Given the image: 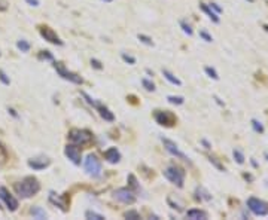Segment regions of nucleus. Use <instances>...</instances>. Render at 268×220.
<instances>
[{
    "mask_svg": "<svg viewBox=\"0 0 268 220\" xmlns=\"http://www.w3.org/2000/svg\"><path fill=\"white\" fill-rule=\"evenodd\" d=\"M40 190V183L34 177H25L15 185V192L21 198H31Z\"/></svg>",
    "mask_w": 268,
    "mask_h": 220,
    "instance_id": "obj_1",
    "label": "nucleus"
},
{
    "mask_svg": "<svg viewBox=\"0 0 268 220\" xmlns=\"http://www.w3.org/2000/svg\"><path fill=\"white\" fill-rule=\"evenodd\" d=\"M164 177H166L168 181H171L173 185H176L177 187L183 186V181H185V173H183V169L179 168V167L171 165V167L166 168L164 169Z\"/></svg>",
    "mask_w": 268,
    "mask_h": 220,
    "instance_id": "obj_2",
    "label": "nucleus"
},
{
    "mask_svg": "<svg viewBox=\"0 0 268 220\" xmlns=\"http://www.w3.org/2000/svg\"><path fill=\"white\" fill-rule=\"evenodd\" d=\"M68 140L74 143V144L84 146V144H88L92 140V136L91 132L86 130H72L68 132Z\"/></svg>",
    "mask_w": 268,
    "mask_h": 220,
    "instance_id": "obj_3",
    "label": "nucleus"
},
{
    "mask_svg": "<svg viewBox=\"0 0 268 220\" xmlns=\"http://www.w3.org/2000/svg\"><path fill=\"white\" fill-rule=\"evenodd\" d=\"M84 165H85V171L90 175L96 177V179L101 175V164H100V161L97 159L96 155H88Z\"/></svg>",
    "mask_w": 268,
    "mask_h": 220,
    "instance_id": "obj_4",
    "label": "nucleus"
},
{
    "mask_svg": "<svg viewBox=\"0 0 268 220\" xmlns=\"http://www.w3.org/2000/svg\"><path fill=\"white\" fill-rule=\"evenodd\" d=\"M247 207L250 210L253 214L256 216H265L268 214V204L262 199H259V198H255L252 196L247 199Z\"/></svg>",
    "mask_w": 268,
    "mask_h": 220,
    "instance_id": "obj_5",
    "label": "nucleus"
},
{
    "mask_svg": "<svg viewBox=\"0 0 268 220\" xmlns=\"http://www.w3.org/2000/svg\"><path fill=\"white\" fill-rule=\"evenodd\" d=\"M0 199L5 202L6 208L9 211H17L18 210V201L14 198V195H11V192L5 186H0Z\"/></svg>",
    "mask_w": 268,
    "mask_h": 220,
    "instance_id": "obj_6",
    "label": "nucleus"
},
{
    "mask_svg": "<svg viewBox=\"0 0 268 220\" xmlns=\"http://www.w3.org/2000/svg\"><path fill=\"white\" fill-rule=\"evenodd\" d=\"M54 68L57 70V73L60 74V76H61L63 79L70 80V82H73V83H79V85L84 82L80 76H78V74L72 73V72H67V70H66V67H64L61 62H54Z\"/></svg>",
    "mask_w": 268,
    "mask_h": 220,
    "instance_id": "obj_7",
    "label": "nucleus"
},
{
    "mask_svg": "<svg viewBox=\"0 0 268 220\" xmlns=\"http://www.w3.org/2000/svg\"><path fill=\"white\" fill-rule=\"evenodd\" d=\"M115 198L124 204H133L136 201V195L127 187H121L118 190H115Z\"/></svg>",
    "mask_w": 268,
    "mask_h": 220,
    "instance_id": "obj_8",
    "label": "nucleus"
},
{
    "mask_svg": "<svg viewBox=\"0 0 268 220\" xmlns=\"http://www.w3.org/2000/svg\"><path fill=\"white\" fill-rule=\"evenodd\" d=\"M154 118L160 125L171 126V125L174 124V116H173L170 112H161V110H156V112L154 113Z\"/></svg>",
    "mask_w": 268,
    "mask_h": 220,
    "instance_id": "obj_9",
    "label": "nucleus"
},
{
    "mask_svg": "<svg viewBox=\"0 0 268 220\" xmlns=\"http://www.w3.org/2000/svg\"><path fill=\"white\" fill-rule=\"evenodd\" d=\"M40 34H42V37L45 40H48L49 43H54V45H63V42L60 40L55 31L49 27H40Z\"/></svg>",
    "mask_w": 268,
    "mask_h": 220,
    "instance_id": "obj_10",
    "label": "nucleus"
},
{
    "mask_svg": "<svg viewBox=\"0 0 268 220\" xmlns=\"http://www.w3.org/2000/svg\"><path fill=\"white\" fill-rule=\"evenodd\" d=\"M162 143H164V146H166L167 152H170L173 156H177V158H180V159H183V161H188L189 162V158L185 155V153H182L179 149H177L176 143H173V141L168 140V138H162Z\"/></svg>",
    "mask_w": 268,
    "mask_h": 220,
    "instance_id": "obj_11",
    "label": "nucleus"
},
{
    "mask_svg": "<svg viewBox=\"0 0 268 220\" xmlns=\"http://www.w3.org/2000/svg\"><path fill=\"white\" fill-rule=\"evenodd\" d=\"M64 153H66V156H67L74 165L80 164V150L74 146V144H68V146H66Z\"/></svg>",
    "mask_w": 268,
    "mask_h": 220,
    "instance_id": "obj_12",
    "label": "nucleus"
},
{
    "mask_svg": "<svg viewBox=\"0 0 268 220\" xmlns=\"http://www.w3.org/2000/svg\"><path fill=\"white\" fill-rule=\"evenodd\" d=\"M49 164H51V159H48V158H34V159H30L29 161V167L36 169V171L45 169L46 167H49Z\"/></svg>",
    "mask_w": 268,
    "mask_h": 220,
    "instance_id": "obj_13",
    "label": "nucleus"
},
{
    "mask_svg": "<svg viewBox=\"0 0 268 220\" xmlns=\"http://www.w3.org/2000/svg\"><path fill=\"white\" fill-rule=\"evenodd\" d=\"M104 158H106V161L110 162V164H118L119 159H121V153L116 147H109L107 150L104 152Z\"/></svg>",
    "mask_w": 268,
    "mask_h": 220,
    "instance_id": "obj_14",
    "label": "nucleus"
},
{
    "mask_svg": "<svg viewBox=\"0 0 268 220\" xmlns=\"http://www.w3.org/2000/svg\"><path fill=\"white\" fill-rule=\"evenodd\" d=\"M186 216H188V219H192V220H204V219H207V213L203 211V210H197V208L189 210L188 213H186Z\"/></svg>",
    "mask_w": 268,
    "mask_h": 220,
    "instance_id": "obj_15",
    "label": "nucleus"
},
{
    "mask_svg": "<svg viewBox=\"0 0 268 220\" xmlns=\"http://www.w3.org/2000/svg\"><path fill=\"white\" fill-rule=\"evenodd\" d=\"M96 107L98 109V112H100V116H101V118L104 119V121H109V122H112V121L115 119L113 113L110 112V110H109L107 107H104V106H100L98 103H97V106H96Z\"/></svg>",
    "mask_w": 268,
    "mask_h": 220,
    "instance_id": "obj_16",
    "label": "nucleus"
},
{
    "mask_svg": "<svg viewBox=\"0 0 268 220\" xmlns=\"http://www.w3.org/2000/svg\"><path fill=\"white\" fill-rule=\"evenodd\" d=\"M49 201H51L54 205H57V207H60V208L63 210V211H66V202H64V199L60 195H55L54 192H51L49 193Z\"/></svg>",
    "mask_w": 268,
    "mask_h": 220,
    "instance_id": "obj_17",
    "label": "nucleus"
},
{
    "mask_svg": "<svg viewBox=\"0 0 268 220\" xmlns=\"http://www.w3.org/2000/svg\"><path fill=\"white\" fill-rule=\"evenodd\" d=\"M200 8H201V11L205 12V13L209 15V18H210L211 21H215V23H219V17H217V13H215V12L211 11V9H210V8H209L207 5H204V3H201Z\"/></svg>",
    "mask_w": 268,
    "mask_h": 220,
    "instance_id": "obj_18",
    "label": "nucleus"
},
{
    "mask_svg": "<svg viewBox=\"0 0 268 220\" xmlns=\"http://www.w3.org/2000/svg\"><path fill=\"white\" fill-rule=\"evenodd\" d=\"M162 74H164V78H166V79L168 80L170 83L177 85V86H180V85H182V82H180L179 79H177V78H176V76H174L173 73H170L168 70H162Z\"/></svg>",
    "mask_w": 268,
    "mask_h": 220,
    "instance_id": "obj_19",
    "label": "nucleus"
},
{
    "mask_svg": "<svg viewBox=\"0 0 268 220\" xmlns=\"http://www.w3.org/2000/svg\"><path fill=\"white\" fill-rule=\"evenodd\" d=\"M30 213H31V214H33L36 219H40V220L46 219V213L42 208H39V207H33V208L30 210Z\"/></svg>",
    "mask_w": 268,
    "mask_h": 220,
    "instance_id": "obj_20",
    "label": "nucleus"
},
{
    "mask_svg": "<svg viewBox=\"0 0 268 220\" xmlns=\"http://www.w3.org/2000/svg\"><path fill=\"white\" fill-rule=\"evenodd\" d=\"M17 48L21 52H29L30 48H31V45H30L27 40H18V42H17Z\"/></svg>",
    "mask_w": 268,
    "mask_h": 220,
    "instance_id": "obj_21",
    "label": "nucleus"
},
{
    "mask_svg": "<svg viewBox=\"0 0 268 220\" xmlns=\"http://www.w3.org/2000/svg\"><path fill=\"white\" fill-rule=\"evenodd\" d=\"M85 217L86 219H90V220H104V216L98 214V213H96V211H91V210L85 213Z\"/></svg>",
    "mask_w": 268,
    "mask_h": 220,
    "instance_id": "obj_22",
    "label": "nucleus"
},
{
    "mask_svg": "<svg viewBox=\"0 0 268 220\" xmlns=\"http://www.w3.org/2000/svg\"><path fill=\"white\" fill-rule=\"evenodd\" d=\"M8 161V152H6V149L3 147V144L0 143V165H3Z\"/></svg>",
    "mask_w": 268,
    "mask_h": 220,
    "instance_id": "obj_23",
    "label": "nucleus"
},
{
    "mask_svg": "<svg viewBox=\"0 0 268 220\" xmlns=\"http://www.w3.org/2000/svg\"><path fill=\"white\" fill-rule=\"evenodd\" d=\"M167 100H168L171 104H177V106H179V104H183V101H185L183 97H176V95H168L167 97Z\"/></svg>",
    "mask_w": 268,
    "mask_h": 220,
    "instance_id": "obj_24",
    "label": "nucleus"
},
{
    "mask_svg": "<svg viewBox=\"0 0 268 220\" xmlns=\"http://www.w3.org/2000/svg\"><path fill=\"white\" fill-rule=\"evenodd\" d=\"M137 37H139V40H140L142 43H145V45H148V46H152V45H154L152 39H150V37H148V36H145V34H139Z\"/></svg>",
    "mask_w": 268,
    "mask_h": 220,
    "instance_id": "obj_25",
    "label": "nucleus"
},
{
    "mask_svg": "<svg viewBox=\"0 0 268 220\" xmlns=\"http://www.w3.org/2000/svg\"><path fill=\"white\" fill-rule=\"evenodd\" d=\"M142 83H143V86H145V89H146V91H152V92L155 91L154 82H150L149 79H143V80H142Z\"/></svg>",
    "mask_w": 268,
    "mask_h": 220,
    "instance_id": "obj_26",
    "label": "nucleus"
},
{
    "mask_svg": "<svg viewBox=\"0 0 268 220\" xmlns=\"http://www.w3.org/2000/svg\"><path fill=\"white\" fill-rule=\"evenodd\" d=\"M252 125H253V128H255V131L256 132H259V134H262L264 132V126L261 122H258L256 119H252Z\"/></svg>",
    "mask_w": 268,
    "mask_h": 220,
    "instance_id": "obj_27",
    "label": "nucleus"
},
{
    "mask_svg": "<svg viewBox=\"0 0 268 220\" xmlns=\"http://www.w3.org/2000/svg\"><path fill=\"white\" fill-rule=\"evenodd\" d=\"M124 216H125V219H130V220H139L140 219V214H139L137 211H127Z\"/></svg>",
    "mask_w": 268,
    "mask_h": 220,
    "instance_id": "obj_28",
    "label": "nucleus"
},
{
    "mask_svg": "<svg viewBox=\"0 0 268 220\" xmlns=\"http://www.w3.org/2000/svg\"><path fill=\"white\" fill-rule=\"evenodd\" d=\"M232 155H234L235 161H237L238 164H243V162H244V156H243V153L240 152V150H234V152H232Z\"/></svg>",
    "mask_w": 268,
    "mask_h": 220,
    "instance_id": "obj_29",
    "label": "nucleus"
},
{
    "mask_svg": "<svg viewBox=\"0 0 268 220\" xmlns=\"http://www.w3.org/2000/svg\"><path fill=\"white\" fill-rule=\"evenodd\" d=\"M205 73L209 74V76H210L211 79H215V80L219 79V76H217V73H216V72H215V70H213L211 67H205Z\"/></svg>",
    "mask_w": 268,
    "mask_h": 220,
    "instance_id": "obj_30",
    "label": "nucleus"
},
{
    "mask_svg": "<svg viewBox=\"0 0 268 220\" xmlns=\"http://www.w3.org/2000/svg\"><path fill=\"white\" fill-rule=\"evenodd\" d=\"M0 80H2V83H3V85H9V83H11L9 78L6 76V73L3 72V70H0Z\"/></svg>",
    "mask_w": 268,
    "mask_h": 220,
    "instance_id": "obj_31",
    "label": "nucleus"
},
{
    "mask_svg": "<svg viewBox=\"0 0 268 220\" xmlns=\"http://www.w3.org/2000/svg\"><path fill=\"white\" fill-rule=\"evenodd\" d=\"M122 60L125 62H128V64H136V58L131 55H127V54H122Z\"/></svg>",
    "mask_w": 268,
    "mask_h": 220,
    "instance_id": "obj_32",
    "label": "nucleus"
},
{
    "mask_svg": "<svg viewBox=\"0 0 268 220\" xmlns=\"http://www.w3.org/2000/svg\"><path fill=\"white\" fill-rule=\"evenodd\" d=\"M180 25H182L183 31H185L186 34H189V36L192 34V28H191V25H189V24H186L185 21H182V23H180Z\"/></svg>",
    "mask_w": 268,
    "mask_h": 220,
    "instance_id": "obj_33",
    "label": "nucleus"
},
{
    "mask_svg": "<svg viewBox=\"0 0 268 220\" xmlns=\"http://www.w3.org/2000/svg\"><path fill=\"white\" fill-rule=\"evenodd\" d=\"M200 36L205 40V42H211V40H213V37H211L210 34H207L205 31H200Z\"/></svg>",
    "mask_w": 268,
    "mask_h": 220,
    "instance_id": "obj_34",
    "label": "nucleus"
},
{
    "mask_svg": "<svg viewBox=\"0 0 268 220\" xmlns=\"http://www.w3.org/2000/svg\"><path fill=\"white\" fill-rule=\"evenodd\" d=\"M91 66H92L94 68H97V70H101V68H103L101 62L97 61V60H91Z\"/></svg>",
    "mask_w": 268,
    "mask_h": 220,
    "instance_id": "obj_35",
    "label": "nucleus"
},
{
    "mask_svg": "<svg viewBox=\"0 0 268 220\" xmlns=\"http://www.w3.org/2000/svg\"><path fill=\"white\" fill-rule=\"evenodd\" d=\"M128 180H130V185H131L134 189H137V181H136V179H134V175H128Z\"/></svg>",
    "mask_w": 268,
    "mask_h": 220,
    "instance_id": "obj_36",
    "label": "nucleus"
},
{
    "mask_svg": "<svg viewBox=\"0 0 268 220\" xmlns=\"http://www.w3.org/2000/svg\"><path fill=\"white\" fill-rule=\"evenodd\" d=\"M8 9V2L6 0H0V11H6Z\"/></svg>",
    "mask_w": 268,
    "mask_h": 220,
    "instance_id": "obj_37",
    "label": "nucleus"
},
{
    "mask_svg": "<svg viewBox=\"0 0 268 220\" xmlns=\"http://www.w3.org/2000/svg\"><path fill=\"white\" fill-rule=\"evenodd\" d=\"M210 8H213V9H215L217 13H221V12H222V8H219L216 3H210Z\"/></svg>",
    "mask_w": 268,
    "mask_h": 220,
    "instance_id": "obj_38",
    "label": "nucleus"
},
{
    "mask_svg": "<svg viewBox=\"0 0 268 220\" xmlns=\"http://www.w3.org/2000/svg\"><path fill=\"white\" fill-rule=\"evenodd\" d=\"M210 162H213V164L216 165L217 168H219V169H222V171H223V167H222V165H221V164H219V162H217V161H216V159H215V158H210Z\"/></svg>",
    "mask_w": 268,
    "mask_h": 220,
    "instance_id": "obj_39",
    "label": "nucleus"
},
{
    "mask_svg": "<svg viewBox=\"0 0 268 220\" xmlns=\"http://www.w3.org/2000/svg\"><path fill=\"white\" fill-rule=\"evenodd\" d=\"M25 2L31 6H39V0H25Z\"/></svg>",
    "mask_w": 268,
    "mask_h": 220,
    "instance_id": "obj_40",
    "label": "nucleus"
},
{
    "mask_svg": "<svg viewBox=\"0 0 268 220\" xmlns=\"http://www.w3.org/2000/svg\"><path fill=\"white\" fill-rule=\"evenodd\" d=\"M42 56H45V58H48V60H52V55H51V54H48V51L43 52V54H42Z\"/></svg>",
    "mask_w": 268,
    "mask_h": 220,
    "instance_id": "obj_41",
    "label": "nucleus"
},
{
    "mask_svg": "<svg viewBox=\"0 0 268 220\" xmlns=\"http://www.w3.org/2000/svg\"><path fill=\"white\" fill-rule=\"evenodd\" d=\"M265 158H267V159H268V153H265Z\"/></svg>",
    "mask_w": 268,
    "mask_h": 220,
    "instance_id": "obj_42",
    "label": "nucleus"
},
{
    "mask_svg": "<svg viewBox=\"0 0 268 220\" xmlns=\"http://www.w3.org/2000/svg\"><path fill=\"white\" fill-rule=\"evenodd\" d=\"M265 30H267V31H268V25H265Z\"/></svg>",
    "mask_w": 268,
    "mask_h": 220,
    "instance_id": "obj_43",
    "label": "nucleus"
},
{
    "mask_svg": "<svg viewBox=\"0 0 268 220\" xmlns=\"http://www.w3.org/2000/svg\"><path fill=\"white\" fill-rule=\"evenodd\" d=\"M104 2H112V0H104Z\"/></svg>",
    "mask_w": 268,
    "mask_h": 220,
    "instance_id": "obj_44",
    "label": "nucleus"
}]
</instances>
